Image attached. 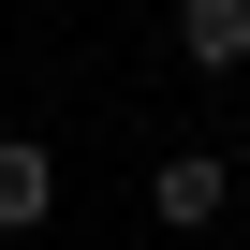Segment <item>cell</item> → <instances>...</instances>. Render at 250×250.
I'll return each mask as SVG.
<instances>
[{
	"mask_svg": "<svg viewBox=\"0 0 250 250\" xmlns=\"http://www.w3.org/2000/svg\"><path fill=\"white\" fill-rule=\"evenodd\" d=\"M147 206H162V235H206V221L235 206V177H221V147H162V177H147Z\"/></svg>",
	"mask_w": 250,
	"mask_h": 250,
	"instance_id": "1",
	"label": "cell"
},
{
	"mask_svg": "<svg viewBox=\"0 0 250 250\" xmlns=\"http://www.w3.org/2000/svg\"><path fill=\"white\" fill-rule=\"evenodd\" d=\"M177 59L191 74H235L250 59V0H177Z\"/></svg>",
	"mask_w": 250,
	"mask_h": 250,
	"instance_id": "3",
	"label": "cell"
},
{
	"mask_svg": "<svg viewBox=\"0 0 250 250\" xmlns=\"http://www.w3.org/2000/svg\"><path fill=\"white\" fill-rule=\"evenodd\" d=\"M30 221H59V162L30 133H0V235H30Z\"/></svg>",
	"mask_w": 250,
	"mask_h": 250,
	"instance_id": "2",
	"label": "cell"
}]
</instances>
